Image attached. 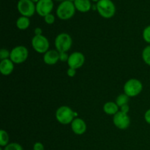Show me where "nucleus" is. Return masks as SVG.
Instances as JSON below:
<instances>
[{
  "label": "nucleus",
  "mask_w": 150,
  "mask_h": 150,
  "mask_svg": "<svg viewBox=\"0 0 150 150\" xmlns=\"http://www.w3.org/2000/svg\"><path fill=\"white\" fill-rule=\"evenodd\" d=\"M76 116H77V113L73 111V110L67 105L60 106L59 108H57L55 114L57 122L64 125L71 124Z\"/></svg>",
  "instance_id": "nucleus-1"
},
{
  "label": "nucleus",
  "mask_w": 150,
  "mask_h": 150,
  "mask_svg": "<svg viewBox=\"0 0 150 150\" xmlns=\"http://www.w3.org/2000/svg\"><path fill=\"white\" fill-rule=\"evenodd\" d=\"M76 7L74 3L68 0H64L62 2H60L57 8V17L61 20H69L73 17L76 13Z\"/></svg>",
  "instance_id": "nucleus-2"
},
{
  "label": "nucleus",
  "mask_w": 150,
  "mask_h": 150,
  "mask_svg": "<svg viewBox=\"0 0 150 150\" xmlns=\"http://www.w3.org/2000/svg\"><path fill=\"white\" fill-rule=\"evenodd\" d=\"M96 7L98 13L104 18H111L116 13V6L111 0H100Z\"/></svg>",
  "instance_id": "nucleus-3"
},
{
  "label": "nucleus",
  "mask_w": 150,
  "mask_h": 150,
  "mask_svg": "<svg viewBox=\"0 0 150 150\" xmlns=\"http://www.w3.org/2000/svg\"><path fill=\"white\" fill-rule=\"evenodd\" d=\"M124 93L130 98L136 97L142 93L143 90V84L139 79H130L125 83L123 86Z\"/></svg>",
  "instance_id": "nucleus-4"
},
{
  "label": "nucleus",
  "mask_w": 150,
  "mask_h": 150,
  "mask_svg": "<svg viewBox=\"0 0 150 150\" xmlns=\"http://www.w3.org/2000/svg\"><path fill=\"white\" fill-rule=\"evenodd\" d=\"M73 44V40L71 36L66 32L60 33L56 37L54 40L56 50L61 52H67L70 49Z\"/></svg>",
  "instance_id": "nucleus-5"
},
{
  "label": "nucleus",
  "mask_w": 150,
  "mask_h": 150,
  "mask_svg": "<svg viewBox=\"0 0 150 150\" xmlns=\"http://www.w3.org/2000/svg\"><path fill=\"white\" fill-rule=\"evenodd\" d=\"M32 46L38 54H45L49 50L50 42L48 38L42 35H35L32 39Z\"/></svg>",
  "instance_id": "nucleus-6"
},
{
  "label": "nucleus",
  "mask_w": 150,
  "mask_h": 150,
  "mask_svg": "<svg viewBox=\"0 0 150 150\" xmlns=\"http://www.w3.org/2000/svg\"><path fill=\"white\" fill-rule=\"evenodd\" d=\"M29 57V51L23 45H18L10 51V59L14 64L23 63Z\"/></svg>",
  "instance_id": "nucleus-7"
},
{
  "label": "nucleus",
  "mask_w": 150,
  "mask_h": 150,
  "mask_svg": "<svg viewBox=\"0 0 150 150\" xmlns=\"http://www.w3.org/2000/svg\"><path fill=\"white\" fill-rule=\"evenodd\" d=\"M17 9L22 16L29 18L36 12V4L31 0H19Z\"/></svg>",
  "instance_id": "nucleus-8"
},
{
  "label": "nucleus",
  "mask_w": 150,
  "mask_h": 150,
  "mask_svg": "<svg viewBox=\"0 0 150 150\" xmlns=\"http://www.w3.org/2000/svg\"><path fill=\"white\" fill-rule=\"evenodd\" d=\"M113 122L120 130H126L130 125V118L128 114L120 111L113 117Z\"/></svg>",
  "instance_id": "nucleus-9"
},
{
  "label": "nucleus",
  "mask_w": 150,
  "mask_h": 150,
  "mask_svg": "<svg viewBox=\"0 0 150 150\" xmlns=\"http://www.w3.org/2000/svg\"><path fill=\"white\" fill-rule=\"evenodd\" d=\"M85 62V57L82 53L79 51H75L69 56L67 65L69 67L74 68L76 70L80 68Z\"/></svg>",
  "instance_id": "nucleus-10"
},
{
  "label": "nucleus",
  "mask_w": 150,
  "mask_h": 150,
  "mask_svg": "<svg viewBox=\"0 0 150 150\" xmlns=\"http://www.w3.org/2000/svg\"><path fill=\"white\" fill-rule=\"evenodd\" d=\"M54 8L53 0H40L36 4V12L41 17L51 13Z\"/></svg>",
  "instance_id": "nucleus-11"
},
{
  "label": "nucleus",
  "mask_w": 150,
  "mask_h": 150,
  "mask_svg": "<svg viewBox=\"0 0 150 150\" xmlns=\"http://www.w3.org/2000/svg\"><path fill=\"white\" fill-rule=\"evenodd\" d=\"M70 125H71L72 131L75 134L79 135V136L85 133V132L86 131V128H87V126H86L84 120L81 118H78V117L74 119Z\"/></svg>",
  "instance_id": "nucleus-12"
},
{
  "label": "nucleus",
  "mask_w": 150,
  "mask_h": 150,
  "mask_svg": "<svg viewBox=\"0 0 150 150\" xmlns=\"http://www.w3.org/2000/svg\"><path fill=\"white\" fill-rule=\"evenodd\" d=\"M59 61V52L57 50H48L43 55V62L48 65H54Z\"/></svg>",
  "instance_id": "nucleus-13"
},
{
  "label": "nucleus",
  "mask_w": 150,
  "mask_h": 150,
  "mask_svg": "<svg viewBox=\"0 0 150 150\" xmlns=\"http://www.w3.org/2000/svg\"><path fill=\"white\" fill-rule=\"evenodd\" d=\"M14 70V63L10 59L1 60L0 62V72L4 76H9Z\"/></svg>",
  "instance_id": "nucleus-14"
},
{
  "label": "nucleus",
  "mask_w": 150,
  "mask_h": 150,
  "mask_svg": "<svg viewBox=\"0 0 150 150\" xmlns=\"http://www.w3.org/2000/svg\"><path fill=\"white\" fill-rule=\"evenodd\" d=\"M73 3L76 10L81 13H87L92 8L90 0H75Z\"/></svg>",
  "instance_id": "nucleus-15"
},
{
  "label": "nucleus",
  "mask_w": 150,
  "mask_h": 150,
  "mask_svg": "<svg viewBox=\"0 0 150 150\" xmlns=\"http://www.w3.org/2000/svg\"><path fill=\"white\" fill-rule=\"evenodd\" d=\"M103 110L108 115L114 116L120 111V107L115 102H107L103 105Z\"/></svg>",
  "instance_id": "nucleus-16"
},
{
  "label": "nucleus",
  "mask_w": 150,
  "mask_h": 150,
  "mask_svg": "<svg viewBox=\"0 0 150 150\" xmlns=\"http://www.w3.org/2000/svg\"><path fill=\"white\" fill-rule=\"evenodd\" d=\"M30 26V20L26 16H21L16 21V26L20 30H26Z\"/></svg>",
  "instance_id": "nucleus-17"
},
{
  "label": "nucleus",
  "mask_w": 150,
  "mask_h": 150,
  "mask_svg": "<svg viewBox=\"0 0 150 150\" xmlns=\"http://www.w3.org/2000/svg\"><path fill=\"white\" fill-rule=\"evenodd\" d=\"M129 100H130V97L127 96L125 93H122L119 95V96H117V98H116L115 103L120 108L122 105L128 104Z\"/></svg>",
  "instance_id": "nucleus-18"
},
{
  "label": "nucleus",
  "mask_w": 150,
  "mask_h": 150,
  "mask_svg": "<svg viewBox=\"0 0 150 150\" xmlns=\"http://www.w3.org/2000/svg\"><path fill=\"white\" fill-rule=\"evenodd\" d=\"M10 137L7 132L4 130H0V146L1 147H4L7 146L9 143Z\"/></svg>",
  "instance_id": "nucleus-19"
},
{
  "label": "nucleus",
  "mask_w": 150,
  "mask_h": 150,
  "mask_svg": "<svg viewBox=\"0 0 150 150\" xmlns=\"http://www.w3.org/2000/svg\"><path fill=\"white\" fill-rule=\"evenodd\" d=\"M142 59L144 63L150 66V45H146L142 51Z\"/></svg>",
  "instance_id": "nucleus-20"
},
{
  "label": "nucleus",
  "mask_w": 150,
  "mask_h": 150,
  "mask_svg": "<svg viewBox=\"0 0 150 150\" xmlns=\"http://www.w3.org/2000/svg\"><path fill=\"white\" fill-rule=\"evenodd\" d=\"M4 150H23V147L21 144L18 143H10L7 145L6 146H4L3 148Z\"/></svg>",
  "instance_id": "nucleus-21"
},
{
  "label": "nucleus",
  "mask_w": 150,
  "mask_h": 150,
  "mask_svg": "<svg viewBox=\"0 0 150 150\" xmlns=\"http://www.w3.org/2000/svg\"><path fill=\"white\" fill-rule=\"evenodd\" d=\"M142 37H143L144 40L146 42H147L150 45V25L146 26L144 29L143 33H142Z\"/></svg>",
  "instance_id": "nucleus-22"
},
{
  "label": "nucleus",
  "mask_w": 150,
  "mask_h": 150,
  "mask_svg": "<svg viewBox=\"0 0 150 150\" xmlns=\"http://www.w3.org/2000/svg\"><path fill=\"white\" fill-rule=\"evenodd\" d=\"M10 58V51L6 48H1L0 50V59L4 60Z\"/></svg>",
  "instance_id": "nucleus-23"
},
{
  "label": "nucleus",
  "mask_w": 150,
  "mask_h": 150,
  "mask_svg": "<svg viewBox=\"0 0 150 150\" xmlns=\"http://www.w3.org/2000/svg\"><path fill=\"white\" fill-rule=\"evenodd\" d=\"M44 21H45V22L47 24H53L54 21H55V16L53 14H51V13H50V14L47 15V16L44 17Z\"/></svg>",
  "instance_id": "nucleus-24"
},
{
  "label": "nucleus",
  "mask_w": 150,
  "mask_h": 150,
  "mask_svg": "<svg viewBox=\"0 0 150 150\" xmlns=\"http://www.w3.org/2000/svg\"><path fill=\"white\" fill-rule=\"evenodd\" d=\"M69 56L67 52H61L59 53V61L63 62H67L68 61V59H69Z\"/></svg>",
  "instance_id": "nucleus-25"
},
{
  "label": "nucleus",
  "mask_w": 150,
  "mask_h": 150,
  "mask_svg": "<svg viewBox=\"0 0 150 150\" xmlns=\"http://www.w3.org/2000/svg\"><path fill=\"white\" fill-rule=\"evenodd\" d=\"M45 147L41 142H36L33 145V150H44Z\"/></svg>",
  "instance_id": "nucleus-26"
},
{
  "label": "nucleus",
  "mask_w": 150,
  "mask_h": 150,
  "mask_svg": "<svg viewBox=\"0 0 150 150\" xmlns=\"http://www.w3.org/2000/svg\"><path fill=\"white\" fill-rule=\"evenodd\" d=\"M67 74L69 77L73 78L76 76V70L74 68H71V67H69L67 70Z\"/></svg>",
  "instance_id": "nucleus-27"
},
{
  "label": "nucleus",
  "mask_w": 150,
  "mask_h": 150,
  "mask_svg": "<svg viewBox=\"0 0 150 150\" xmlns=\"http://www.w3.org/2000/svg\"><path fill=\"white\" fill-rule=\"evenodd\" d=\"M120 111H122V112L128 114L129 111H130V106L128 105V104H126V105H122V106L120 107Z\"/></svg>",
  "instance_id": "nucleus-28"
},
{
  "label": "nucleus",
  "mask_w": 150,
  "mask_h": 150,
  "mask_svg": "<svg viewBox=\"0 0 150 150\" xmlns=\"http://www.w3.org/2000/svg\"><path fill=\"white\" fill-rule=\"evenodd\" d=\"M144 120L147 124L150 125V108L146 110L144 114Z\"/></svg>",
  "instance_id": "nucleus-29"
},
{
  "label": "nucleus",
  "mask_w": 150,
  "mask_h": 150,
  "mask_svg": "<svg viewBox=\"0 0 150 150\" xmlns=\"http://www.w3.org/2000/svg\"><path fill=\"white\" fill-rule=\"evenodd\" d=\"M35 32V35H42V30L40 29V28H36Z\"/></svg>",
  "instance_id": "nucleus-30"
},
{
  "label": "nucleus",
  "mask_w": 150,
  "mask_h": 150,
  "mask_svg": "<svg viewBox=\"0 0 150 150\" xmlns=\"http://www.w3.org/2000/svg\"><path fill=\"white\" fill-rule=\"evenodd\" d=\"M31 1H33V2L35 3V4H37V3H38V1H40V0H31Z\"/></svg>",
  "instance_id": "nucleus-31"
},
{
  "label": "nucleus",
  "mask_w": 150,
  "mask_h": 150,
  "mask_svg": "<svg viewBox=\"0 0 150 150\" xmlns=\"http://www.w3.org/2000/svg\"><path fill=\"white\" fill-rule=\"evenodd\" d=\"M55 1H60V2H62V1H64V0H55Z\"/></svg>",
  "instance_id": "nucleus-32"
},
{
  "label": "nucleus",
  "mask_w": 150,
  "mask_h": 150,
  "mask_svg": "<svg viewBox=\"0 0 150 150\" xmlns=\"http://www.w3.org/2000/svg\"><path fill=\"white\" fill-rule=\"evenodd\" d=\"M92 1H95V2H98V1H100V0H92Z\"/></svg>",
  "instance_id": "nucleus-33"
},
{
  "label": "nucleus",
  "mask_w": 150,
  "mask_h": 150,
  "mask_svg": "<svg viewBox=\"0 0 150 150\" xmlns=\"http://www.w3.org/2000/svg\"><path fill=\"white\" fill-rule=\"evenodd\" d=\"M68 1H72V2H74V1H75V0H68Z\"/></svg>",
  "instance_id": "nucleus-34"
},
{
  "label": "nucleus",
  "mask_w": 150,
  "mask_h": 150,
  "mask_svg": "<svg viewBox=\"0 0 150 150\" xmlns=\"http://www.w3.org/2000/svg\"><path fill=\"white\" fill-rule=\"evenodd\" d=\"M0 150H4V149H3L2 147H1V148H0Z\"/></svg>",
  "instance_id": "nucleus-35"
}]
</instances>
